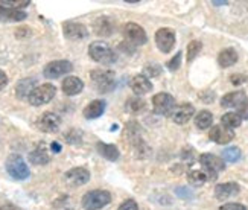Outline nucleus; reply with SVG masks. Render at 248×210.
I'll return each instance as SVG.
<instances>
[{"label":"nucleus","mask_w":248,"mask_h":210,"mask_svg":"<svg viewBox=\"0 0 248 210\" xmlns=\"http://www.w3.org/2000/svg\"><path fill=\"white\" fill-rule=\"evenodd\" d=\"M89 55L90 58L99 64L104 65H110L117 61V55L116 52L104 41H94L89 46Z\"/></svg>","instance_id":"f257e3e1"},{"label":"nucleus","mask_w":248,"mask_h":210,"mask_svg":"<svg viewBox=\"0 0 248 210\" xmlns=\"http://www.w3.org/2000/svg\"><path fill=\"white\" fill-rule=\"evenodd\" d=\"M90 80L93 87L96 88V92L99 93H108L114 90L116 87V75L113 70H102V69L92 70Z\"/></svg>","instance_id":"f03ea898"},{"label":"nucleus","mask_w":248,"mask_h":210,"mask_svg":"<svg viewBox=\"0 0 248 210\" xmlns=\"http://www.w3.org/2000/svg\"><path fill=\"white\" fill-rule=\"evenodd\" d=\"M6 171L8 174L13 177L14 180H28L29 175H31V171L28 168V164L25 163V160L21 159V156L18 154H13V156H9L6 159Z\"/></svg>","instance_id":"7ed1b4c3"},{"label":"nucleus","mask_w":248,"mask_h":210,"mask_svg":"<svg viewBox=\"0 0 248 210\" xmlns=\"http://www.w3.org/2000/svg\"><path fill=\"white\" fill-rule=\"evenodd\" d=\"M111 195L107 191H90L82 196V207L85 210H99L105 207L107 204H110Z\"/></svg>","instance_id":"20e7f679"},{"label":"nucleus","mask_w":248,"mask_h":210,"mask_svg":"<svg viewBox=\"0 0 248 210\" xmlns=\"http://www.w3.org/2000/svg\"><path fill=\"white\" fill-rule=\"evenodd\" d=\"M57 95V87L52 85V84H41L37 85L32 93L29 95L28 101L31 105L34 107H40V105H45L47 102H50L53 97Z\"/></svg>","instance_id":"39448f33"},{"label":"nucleus","mask_w":248,"mask_h":210,"mask_svg":"<svg viewBox=\"0 0 248 210\" xmlns=\"http://www.w3.org/2000/svg\"><path fill=\"white\" fill-rule=\"evenodd\" d=\"M153 108L160 116H172L175 110V99L169 93H158L153 97Z\"/></svg>","instance_id":"423d86ee"},{"label":"nucleus","mask_w":248,"mask_h":210,"mask_svg":"<svg viewBox=\"0 0 248 210\" xmlns=\"http://www.w3.org/2000/svg\"><path fill=\"white\" fill-rule=\"evenodd\" d=\"M200 163H201V166L204 168V172H206L207 175H210L209 177L210 180L217 178L218 174L221 171H224V168H225L224 162L219 157L213 156V154H202V156L200 157Z\"/></svg>","instance_id":"0eeeda50"},{"label":"nucleus","mask_w":248,"mask_h":210,"mask_svg":"<svg viewBox=\"0 0 248 210\" xmlns=\"http://www.w3.org/2000/svg\"><path fill=\"white\" fill-rule=\"evenodd\" d=\"M124 37L125 41L131 44V46H140V44H145L148 41L145 29L137 23H126L124 26Z\"/></svg>","instance_id":"6e6552de"},{"label":"nucleus","mask_w":248,"mask_h":210,"mask_svg":"<svg viewBox=\"0 0 248 210\" xmlns=\"http://www.w3.org/2000/svg\"><path fill=\"white\" fill-rule=\"evenodd\" d=\"M72 70H73V65L70 61L58 60V61H52V63L46 64L45 70H43V75H45V78L57 80V78H60V76L70 73Z\"/></svg>","instance_id":"1a4fd4ad"},{"label":"nucleus","mask_w":248,"mask_h":210,"mask_svg":"<svg viewBox=\"0 0 248 210\" xmlns=\"http://www.w3.org/2000/svg\"><path fill=\"white\" fill-rule=\"evenodd\" d=\"M155 43L157 48L163 52V53H169L175 46V32L170 28H161L157 31L155 34Z\"/></svg>","instance_id":"9d476101"},{"label":"nucleus","mask_w":248,"mask_h":210,"mask_svg":"<svg viewBox=\"0 0 248 210\" xmlns=\"http://www.w3.org/2000/svg\"><path fill=\"white\" fill-rule=\"evenodd\" d=\"M37 127L43 132H57L61 127V117L52 112H46L38 117Z\"/></svg>","instance_id":"9b49d317"},{"label":"nucleus","mask_w":248,"mask_h":210,"mask_svg":"<svg viewBox=\"0 0 248 210\" xmlns=\"http://www.w3.org/2000/svg\"><path fill=\"white\" fill-rule=\"evenodd\" d=\"M62 32H64V37L72 41H79L89 37L87 28L81 23H77V21H67V23H64Z\"/></svg>","instance_id":"f8f14e48"},{"label":"nucleus","mask_w":248,"mask_h":210,"mask_svg":"<svg viewBox=\"0 0 248 210\" xmlns=\"http://www.w3.org/2000/svg\"><path fill=\"white\" fill-rule=\"evenodd\" d=\"M209 137L215 143L225 145V143H229L234 139V131L230 128H225L224 125H215L209 131Z\"/></svg>","instance_id":"ddd939ff"},{"label":"nucleus","mask_w":248,"mask_h":210,"mask_svg":"<svg viewBox=\"0 0 248 210\" xmlns=\"http://www.w3.org/2000/svg\"><path fill=\"white\" fill-rule=\"evenodd\" d=\"M64 178H66V181L70 186L78 187V186H82L85 183H89V180H90V172L85 169V168H73V169H70V171L66 172Z\"/></svg>","instance_id":"4468645a"},{"label":"nucleus","mask_w":248,"mask_h":210,"mask_svg":"<svg viewBox=\"0 0 248 210\" xmlns=\"http://www.w3.org/2000/svg\"><path fill=\"white\" fill-rule=\"evenodd\" d=\"M193 114H195V107L189 102H183L178 107H175L174 113H172V120L178 125H183L189 122Z\"/></svg>","instance_id":"2eb2a0df"},{"label":"nucleus","mask_w":248,"mask_h":210,"mask_svg":"<svg viewBox=\"0 0 248 210\" xmlns=\"http://www.w3.org/2000/svg\"><path fill=\"white\" fill-rule=\"evenodd\" d=\"M241 187L238 183H222L215 187V196L218 200H229L232 196H236L239 194Z\"/></svg>","instance_id":"dca6fc26"},{"label":"nucleus","mask_w":248,"mask_h":210,"mask_svg":"<svg viewBox=\"0 0 248 210\" xmlns=\"http://www.w3.org/2000/svg\"><path fill=\"white\" fill-rule=\"evenodd\" d=\"M131 85V90L137 95V96H142L146 95L153 90V82H151L145 75H136L134 78L129 82Z\"/></svg>","instance_id":"f3484780"},{"label":"nucleus","mask_w":248,"mask_h":210,"mask_svg":"<svg viewBox=\"0 0 248 210\" xmlns=\"http://www.w3.org/2000/svg\"><path fill=\"white\" fill-rule=\"evenodd\" d=\"M61 88L67 96H75V95H79L84 90V82L78 76H67V78L62 81Z\"/></svg>","instance_id":"a211bd4d"},{"label":"nucleus","mask_w":248,"mask_h":210,"mask_svg":"<svg viewBox=\"0 0 248 210\" xmlns=\"http://www.w3.org/2000/svg\"><path fill=\"white\" fill-rule=\"evenodd\" d=\"M93 29H94V34H98L101 37H108L114 32V23L110 17H99L94 20Z\"/></svg>","instance_id":"6ab92c4d"},{"label":"nucleus","mask_w":248,"mask_h":210,"mask_svg":"<svg viewBox=\"0 0 248 210\" xmlns=\"http://www.w3.org/2000/svg\"><path fill=\"white\" fill-rule=\"evenodd\" d=\"M247 101V95L244 92H232V93H227L225 96H222L221 99V105L224 108H238L241 104H244Z\"/></svg>","instance_id":"aec40b11"},{"label":"nucleus","mask_w":248,"mask_h":210,"mask_svg":"<svg viewBox=\"0 0 248 210\" xmlns=\"http://www.w3.org/2000/svg\"><path fill=\"white\" fill-rule=\"evenodd\" d=\"M104 112H105V101H102V99H96V101H92L84 108L82 114L85 119H98L104 114Z\"/></svg>","instance_id":"412c9836"},{"label":"nucleus","mask_w":248,"mask_h":210,"mask_svg":"<svg viewBox=\"0 0 248 210\" xmlns=\"http://www.w3.org/2000/svg\"><path fill=\"white\" fill-rule=\"evenodd\" d=\"M26 13L21 9H11V8H5L0 5V21H23L26 18Z\"/></svg>","instance_id":"4be33fe9"},{"label":"nucleus","mask_w":248,"mask_h":210,"mask_svg":"<svg viewBox=\"0 0 248 210\" xmlns=\"http://www.w3.org/2000/svg\"><path fill=\"white\" fill-rule=\"evenodd\" d=\"M37 80L35 78H25L17 82L16 85V95L17 97L20 99H25V97H29V95L32 93V90L37 87Z\"/></svg>","instance_id":"5701e85b"},{"label":"nucleus","mask_w":248,"mask_h":210,"mask_svg":"<svg viewBox=\"0 0 248 210\" xmlns=\"http://www.w3.org/2000/svg\"><path fill=\"white\" fill-rule=\"evenodd\" d=\"M96 149H98V152L101 154L104 159L110 160V162H116L117 159H119V156H121V152H119V149H117V146L110 145V143L98 142Z\"/></svg>","instance_id":"b1692460"},{"label":"nucleus","mask_w":248,"mask_h":210,"mask_svg":"<svg viewBox=\"0 0 248 210\" xmlns=\"http://www.w3.org/2000/svg\"><path fill=\"white\" fill-rule=\"evenodd\" d=\"M29 162L34 164H47L50 162V156L45 145H38L34 151L29 154Z\"/></svg>","instance_id":"393cba45"},{"label":"nucleus","mask_w":248,"mask_h":210,"mask_svg":"<svg viewBox=\"0 0 248 210\" xmlns=\"http://www.w3.org/2000/svg\"><path fill=\"white\" fill-rule=\"evenodd\" d=\"M236 61H238V53H236V50L232 49V48L221 50L219 57H218V63H219L221 67H224V69L236 64Z\"/></svg>","instance_id":"a878e982"},{"label":"nucleus","mask_w":248,"mask_h":210,"mask_svg":"<svg viewBox=\"0 0 248 210\" xmlns=\"http://www.w3.org/2000/svg\"><path fill=\"white\" fill-rule=\"evenodd\" d=\"M145 108H146V104L142 97H129L125 104V110L129 113H133V114L142 113Z\"/></svg>","instance_id":"bb28decb"},{"label":"nucleus","mask_w":248,"mask_h":210,"mask_svg":"<svg viewBox=\"0 0 248 210\" xmlns=\"http://www.w3.org/2000/svg\"><path fill=\"white\" fill-rule=\"evenodd\" d=\"M212 124H213V114L207 112V110H202V112H200L195 116V125L200 129H207L209 127H212Z\"/></svg>","instance_id":"cd10ccee"},{"label":"nucleus","mask_w":248,"mask_h":210,"mask_svg":"<svg viewBox=\"0 0 248 210\" xmlns=\"http://www.w3.org/2000/svg\"><path fill=\"white\" fill-rule=\"evenodd\" d=\"M207 180H209V177H207V174L204 172V171L195 169V171H190V172L187 174V181H189L192 186H202Z\"/></svg>","instance_id":"c85d7f7f"},{"label":"nucleus","mask_w":248,"mask_h":210,"mask_svg":"<svg viewBox=\"0 0 248 210\" xmlns=\"http://www.w3.org/2000/svg\"><path fill=\"white\" fill-rule=\"evenodd\" d=\"M221 122H222V125L225 128L233 129V128H238L241 125L242 119H241V116L238 113H225L222 116V119H221Z\"/></svg>","instance_id":"c756f323"},{"label":"nucleus","mask_w":248,"mask_h":210,"mask_svg":"<svg viewBox=\"0 0 248 210\" xmlns=\"http://www.w3.org/2000/svg\"><path fill=\"white\" fill-rule=\"evenodd\" d=\"M222 159L225 162H230V163H234L241 159V149L238 146H230L227 149L222 151Z\"/></svg>","instance_id":"7c9ffc66"},{"label":"nucleus","mask_w":248,"mask_h":210,"mask_svg":"<svg viewBox=\"0 0 248 210\" xmlns=\"http://www.w3.org/2000/svg\"><path fill=\"white\" fill-rule=\"evenodd\" d=\"M64 139H66L67 143H72V145H78V143L82 142V132L77 128H73L70 131H67L66 134H64Z\"/></svg>","instance_id":"2f4dec72"},{"label":"nucleus","mask_w":248,"mask_h":210,"mask_svg":"<svg viewBox=\"0 0 248 210\" xmlns=\"http://www.w3.org/2000/svg\"><path fill=\"white\" fill-rule=\"evenodd\" d=\"M201 49H202L201 41H198V40L190 41V43H189V46H187V61L190 63L192 60H195V57L200 53Z\"/></svg>","instance_id":"473e14b6"},{"label":"nucleus","mask_w":248,"mask_h":210,"mask_svg":"<svg viewBox=\"0 0 248 210\" xmlns=\"http://www.w3.org/2000/svg\"><path fill=\"white\" fill-rule=\"evenodd\" d=\"M0 5L5 8H11V9H20V8H26L31 5L29 0H2Z\"/></svg>","instance_id":"72a5a7b5"},{"label":"nucleus","mask_w":248,"mask_h":210,"mask_svg":"<svg viewBox=\"0 0 248 210\" xmlns=\"http://www.w3.org/2000/svg\"><path fill=\"white\" fill-rule=\"evenodd\" d=\"M145 75L149 76V78H157V76L161 75V65L157 63H149L145 65Z\"/></svg>","instance_id":"f704fd0d"},{"label":"nucleus","mask_w":248,"mask_h":210,"mask_svg":"<svg viewBox=\"0 0 248 210\" xmlns=\"http://www.w3.org/2000/svg\"><path fill=\"white\" fill-rule=\"evenodd\" d=\"M180 64H181V52H178V53H175V57L172 58L166 65H168V69L169 70H172V72H175L178 67H180Z\"/></svg>","instance_id":"c9c22d12"},{"label":"nucleus","mask_w":248,"mask_h":210,"mask_svg":"<svg viewBox=\"0 0 248 210\" xmlns=\"http://www.w3.org/2000/svg\"><path fill=\"white\" fill-rule=\"evenodd\" d=\"M175 194H177L180 198H183V200H192V196H193V194H192L189 189H186V187H177V189H175Z\"/></svg>","instance_id":"e433bc0d"},{"label":"nucleus","mask_w":248,"mask_h":210,"mask_svg":"<svg viewBox=\"0 0 248 210\" xmlns=\"http://www.w3.org/2000/svg\"><path fill=\"white\" fill-rule=\"evenodd\" d=\"M230 81H232L233 85H241V84H244L247 81V76L241 75V73H234V75L230 76Z\"/></svg>","instance_id":"4c0bfd02"},{"label":"nucleus","mask_w":248,"mask_h":210,"mask_svg":"<svg viewBox=\"0 0 248 210\" xmlns=\"http://www.w3.org/2000/svg\"><path fill=\"white\" fill-rule=\"evenodd\" d=\"M219 210H247V207L242 204H238V203H227V204L221 206Z\"/></svg>","instance_id":"58836bf2"},{"label":"nucleus","mask_w":248,"mask_h":210,"mask_svg":"<svg viewBox=\"0 0 248 210\" xmlns=\"http://www.w3.org/2000/svg\"><path fill=\"white\" fill-rule=\"evenodd\" d=\"M119 210H139V207H137V203L134 200H126L125 203L121 204Z\"/></svg>","instance_id":"ea45409f"},{"label":"nucleus","mask_w":248,"mask_h":210,"mask_svg":"<svg viewBox=\"0 0 248 210\" xmlns=\"http://www.w3.org/2000/svg\"><path fill=\"white\" fill-rule=\"evenodd\" d=\"M238 114L241 116V119H248V99L238 107Z\"/></svg>","instance_id":"a19ab883"},{"label":"nucleus","mask_w":248,"mask_h":210,"mask_svg":"<svg viewBox=\"0 0 248 210\" xmlns=\"http://www.w3.org/2000/svg\"><path fill=\"white\" fill-rule=\"evenodd\" d=\"M6 85H8V75L3 70H0V90L5 88Z\"/></svg>","instance_id":"79ce46f5"},{"label":"nucleus","mask_w":248,"mask_h":210,"mask_svg":"<svg viewBox=\"0 0 248 210\" xmlns=\"http://www.w3.org/2000/svg\"><path fill=\"white\" fill-rule=\"evenodd\" d=\"M50 149H52V152L58 154V152H61V145H60L58 142H52V145H50Z\"/></svg>","instance_id":"37998d69"},{"label":"nucleus","mask_w":248,"mask_h":210,"mask_svg":"<svg viewBox=\"0 0 248 210\" xmlns=\"http://www.w3.org/2000/svg\"><path fill=\"white\" fill-rule=\"evenodd\" d=\"M0 210H21V209L14 204H3V206H0Z\"/></svg>","instance_id":"c03bdc74"},{"label":"nucleus","mask_w":248,"mask_h":210,"mask_svg":"<svg viewBox=\"0 0 248 210\" xmlns=\"http://www.w3.org/2000/svg\"><path fill=\"white\" fill-rule=\"evenodd\" d=\"M213 5L221 6V5H227V2H217V0H213Z\"/></svg>","instance_id":"a18cd8bd"}]
</instances>
